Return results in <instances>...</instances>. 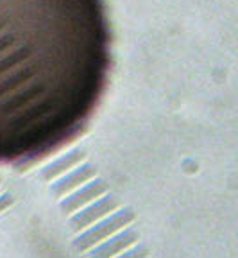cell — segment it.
Wrapping results in <instances>:
<instances>
[{"label":"cell","mask_w":238,"mask_h":258,"mask_svg":"<svg viewBox=\"0 0 238 258\" xmlns=\"http://www.w3.org/2000/svg\"><path fill=\"white\" fill-rule=\"evenodd\" d=\"M108 67L102 0H0V161L68 142L97 106Z\"/></svg>","instance_id":"obj_1"}]
</instances>
